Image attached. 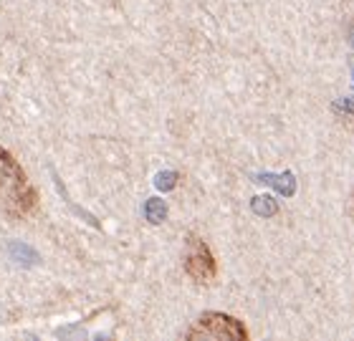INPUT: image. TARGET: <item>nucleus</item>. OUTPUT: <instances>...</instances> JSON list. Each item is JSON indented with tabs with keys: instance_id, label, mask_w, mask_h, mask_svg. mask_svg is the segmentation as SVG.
<instances>
[{
	"instance_id": "nucleus-3",
	"label": "nucleus",
	"mask_w": 354,
	"mask_h": 341,
	"mask_svg": "<svg viewBox=\"0 0 354 341\" xmlns=\"http://www.w3.org/2000/svg\"><path fill=\"white\" fill-rule=\"evenodd\" d=\"M187 273L195 278L198 283H207L215 275V260L207 251L205 243L192 240V251L187 255Z\"/></svg>"
},
{
	"instance_id": "nucleus-4",
	"label": "nucleus",
	"mask_w": 354,
	"mask_h": 341,
	"mask_svg": "<svg viewBox=\"0 0 354 341\" xmlns=\"http://www.w3.org/2000/svg\"><path fill=\"white\" fill-rule=\"evenodd\" d=\"M256 182H266V185H273L279 193H283L286 197H291V195L296 193V179L291 172H286V175H261Z\"/></svg>"
},
{
	"instance_id": "nucleus-10",
	"label": "nucleus",
	"mask_w": 354,
	"mask_h": 341,
	"mask_svg": "<svg viewBox=\"0 0 354 341\" xmlns=\"http://www.w3.org/2000/svg\"><path fill=\"white\" fill-rule=\"evenodd\" d=\"M352 43H354V28H352Z\"/></svg>"
},
{
	"instance_id": "nucleus-7",
	"label": "nucleus",
	"mask_w": 354,
	"mask_h": 341,
	"mask_svg": "<svg viewBox=\"0 0 354 341\" xmlns=\"http://www.w3.org/2000/svg\"><path fill=\"white\" fill-rule=\"evenodd\" d=\"M145 215H147V220L152 225L162 223L165 217H167V205H165V200H157V197H152V200L145 202Z\"/></svg>"
},
{
	"instance_id": "nucleus-9",
	"label": "nucleus",
	"mask_w": 354,
	"mask_h": 341,
	"mask_svg": "<svg viewBox=\"0 0 354 341\" xmlns=\"http://www.w3.org/2000/svg\"><path fill=\"white\" fill-rule=\"evenodd\" d=\"M337 109H344V112H352L354 114V97L339 99V101H337Z\"/></svg>"
},
{
	"instance_id": "nucleus-1",
	"label": "nucleus",
	"mask_w": 354,
	"mask_h": 341,
	"mask_svg": "<svg viewBox=\"0 0 354 341\" xmlns=\"http://www.w3.org/2000/svg\"><path fill=\"white\" fill-rule=\"evenodd\" d=\"M0 205L13 217L30 215L38 205V195L26 177L23 167L3 147H0Z\"/></svg>"
},
{
	"instance_id": "nucleus-6",
	"label": "nucleus",
	"mask_w": 354,
	"mask_h": 341,
	"mask_svg": "<svg viewBox=\"0 0 354 341\" xmlns=\"http://www.w3.org/2000/svg\"><path fill=\"white\" fill-rule=\"evenodd\" d=\"M251 208H253V213L261 217H273L276 213H279V205H276V200H273L271 195H259V197H253Z\"/></svg>"
},
{
	"instance_id": "nucleus-8",
	"label": "nucleus",
	"mask_w": 354,
	"mask_h": 341,
	"mask_svg": "<svg viewBox=\"0 0 354 341\" xmlns=\"http://www.w3.org/2000/svg\"><path fill=\"white\" fill-rule=\"evenodd\" d=\"M157 190H162V193H167V190H175L177 187V172L167 170V172H160L155 179Z\"/></svg>"
},
{
	"instance_id": "nucleus-5",
	"label": "nucleus",
	"mask_w": 354,
	"mask_h": 341,
	"mask_svg": "<svg viewBox=\"0 0 354 341\" xmlns=\"http://www.w3.org/2000/svg\"><path fill=\"white\" fill-rule=\"evenodd\" d=\"M8 253H10V260L15 263H23V266H36L38 260V253L33 248H28L26 243H10L8 245Z\"/></svg>"
},
{
	"instance_id": "nucleus-2",
	"label": "nucleus",
	"mask_w": 354,
	"mask_h": 341,
	"mask_svg": "<svg viewBox=\"0 0 354 341\" xmlns=\"http://www.w3.org/2000/svg\"><path fill=\"white\" fill-rule=\"evenodd\" d=\"M190 339L195 336H210V339H245V329L238 324L236 319L230 316H223V313H205L200 316L198 327L192 329Z\"/></svg>"
}]
</instances>
